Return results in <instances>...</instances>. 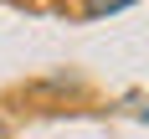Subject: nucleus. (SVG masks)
<instances>
[{
    "mask_svg": "<svg viewBox=\"0 0 149 139\" xmlns=\"http://www.w3.org/2000/svg\"><path fill=\"white\" fill-rule=\"evenodd\" d=\"M144 124H149V108H144Z\"/></svg>",
    "mask_w": 149,
    "mask_h": 139,
    "instance_id": "obj_2",
    "label": "nucleus"
},
{
    "mask_svg": "<svg viewBox=\"0 0 149 139\" xmlns=\"http://www.w3.org/2000/svg\"><path fill=\"white\" fill-rule=\"evenodd\" d=\"M129 5L134 0H82V21H103V15H118Z\"/></svg>",
    "mask_w": 149,
    "mask_h": 139,
    "instance_id": "obj_1",
    "label": "nucleus"
}]
</instances>
